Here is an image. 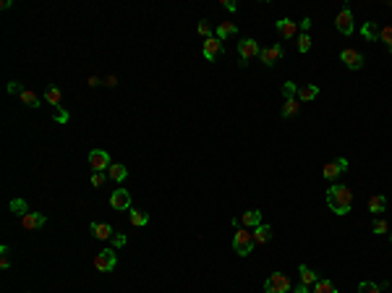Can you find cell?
<instances>
[{
  "mask_svg": "<svg viewBox=\"0 0 392 293\" xmlns=\"http://www.w3.org/2000/svg\"><path fill=\"white\" fill-rule=\"evenodd\" d=\"M327 204L335 215H348L350 207H353V194H350V186L345 183H335V186L327 189Z\"/></svg>",
  "mask_w": 392,
  "mask_h": 293,
  "instance_id": "cell-1",
  "label": "cell"
},
{
  "mask_svg": "<svg viewBox=\"0 0 392 293\" xmlns=\"http://www.w3.org/2000/svg\"><path fill=\"white\" fill-rule=\"evenodd\" d=\"M233 249L238 256H249L251 249H254V233L249 231V228H241V231H235L233 236Z\"/></svg>",
  "mask_w": 392,
  "mask_h": 293,
  "instance_id": "cell-2",
  "label": "cell"
},
{
  "mask_svg": "<svg viewBox=\"0 0 392 293\" xmlns=\"http://www.w3.org/2000/svg\"><path fill=\"white\" fill-rule=\"evenodd\" d=\"M293 286H290V278L282 272H272L267 280H264V293H290Z\"/></svg>",
  "mask_w": 392,
  "mask_h": 293,
  "instance_id": "cell-3",
  "label": "cell"
},
{
  "mask_svg": "<svg viewBox=\"0 0 392 293\" xmlns=\"http://www.w3.org/2000/svg\"><path fill=\"white\" fill-rule=\"evenodd\" d=\"M335 26H337V32H340V34H345V37H350V34H353L355 24H353V13H350V5H345L343 11L337 13V18H335Z\"/></svg>",
  "mask_w": 392,
  "mask_h": 293,
  "instance_id": "cell-4",
  "label": "cell"
},
{
  "mask_svg": "<svg viewBox=\"0 0 392 293\" xmlns=\"http://www.w3.org/2000/svg\"><path fill=\"white\" fill-rule=\"evenodd\" d=\"M89 168H92L94 173H105L107 168H110V154H107L105 149H92L89 152Z\"/></svg>",
  "mask_w": 392,
  "mask_h": 293,
  "instance_id": "cell-5",
  "label": "cell"
},
{
  "mask_svg": "<svg viewBox=\"0 0 392 293\" xmlns=\"http://www.w3.org/2000/svg\"><path fill=\"white\" fill-rule=\"evenodd\" d=\"M115 262H118L115 249H105V251H99V254L94 256V267H97L99 272H110V270L115 267Z\"/></svg>",
  "mask_w": 392,
  "mask_h": 293,
  "instance_id": "cell-6",
  "label": "cell"
},
{
  "mask_svg": "<svg viewBox=\"0 0 392 293\" xmlns=\"http://www.w3.org/2000/svg\"><path fill=\"white\" fill-rule=\"evenodd\" d=\"M261 50H259V42L257 40H251V37H246V40H241L238 42V55H241V60L243 63H249L254 55H259Z\"/></svg>",
  "mask_w": 392,
  "mask_h": 293,
  "instance_id": "cell-7",
  "label": "cell"
},
{
  "mask_svg": "<svg viewBox=\"0 0 392 293\" xmlns=\"http://www.w3.org/2000/svg\"><path fill=\"white\" fill-rule=\"evenodd\" d=\"M340 60L348 66L350 71H358V68H363V55L358 52V50H353V48H345L343 52H340Z\"/></svg>",
  "mask_w": 392,
  "mask_h": 293,
  "instance_id": "cell-8",
  "label": "cell"
},
{
  "mask_svg": "<svg viewBox=\"0 0 392 293\" xmlns=\"http://www.w3.org/2000/svg\"><path fill=\"white\" fill-rule=\"evenodd\" d=\"M345 170H348V160H345V157H337L335 162H327V165H324L322 176H324L327 181H332V178H337V176H340V173H345Z\"/></svg>",
  "mask_w": 392,
  "mask_h": 293,
  "instance_id": "cell-9",
  "label": "cell"
},
{
  "mask_svg": "<svg viewBox=\"0 0 392 293\" xmlns=\"http://www.w3.org/2000/svg\"><path fill=\"white\" fill-rule=\"evenodd\" d=\"M110 207L113 209H131V194L126 189H115L110 194Z\"/></svg>",
  "mask_w": 392,
  "mask_h": 293,
  "instance_id": "cell-10",
  "label": "cell"
},
{
  "mask_svg": "<svg viewBox=\"0 0 392 293\" xmlns=\"http://www.w3.org/2000/svg\"><path fill=\"white\" fill-rule=\"evenodd\" d=\"M259 58H261L264 66H275V63L282 58V45H269L267 50L259 52Z\"/></svg>",
  "mask_w": 392,
  "mask_h": 293,
  "instance_id": "cell-11",
  "label": "cell"
},
{
  "mask_svg": "<svg viewBox=\"0 0 392 293\" xmlns=\"http://www.w3.org/2000/svg\"><path fill=\"white\" fill-rule=\"evenodd\" d=\"M21 225L26 228V231H37V228L44 225V215L37 212V209H32V212H26V215L21 217Z\"/></svg>",
  "mask_w": 392,
  "mask_h": 293,
  "instance_id": "cell-12",
  "label": "cell"
},
{
  "mask_svg": "<svg viewBox=\"0 0 392 293\" xmlns=\"http://www.w3.org/2000/svg\"><path fill=\"white\" fill-rule=\"evenodd\" d=\"M319 97V87L316 84H301L296 92V99L298 102H311V99Z\"/></svg>",
  "mask_w": 392,
  "mask_h": 293,
  "instance_id": "cell-13",
  "label": "cell"
},
{
  "mask_svg": "<svg viewBox=\"0 0 392 293\" xmlns=\"http://www.w3.org/2000/svg\"><path fill=\"white\" fill-rule=\"evenodd\" d=\"M296 32H298V24L296 21H290V18H280V21H277V34L282 37V40H293Z\"/></svg>",
  "mask_w": 392,
  "mask_h": 293,
  "instance_id": "cell-14",
  "label": "cell"
},
{
  "mask_svg": "<svg viewBox=\"0 0 392 293\" xmlns=\"http://www.w3.org/2000/svg\"><path fill=\"white\" fill-rule=\"evenodd\" d=\"M92 236L99 238V241H110L115 236V231H113L110 223H92Z\"/></svg>",
  "mask_w": 392,
  "mask_h": 293,
  "instance_id": "cell-15",
  "label": "cell"
},
{
  "mask_svg": "<svg viewBox=\"0 0 392 293\" xmlns=\"http://www.w3.org/2000/svg\"><path fill=\"white\" fill-rule=\"evenodd\" d=\"M222 50V42L217 40V37H209V40H204V58L207 60H215L217 55H220Z\"/></svg>",
  "mask_w": 392,
  "mask_h": 293,
  "instance_id": "cell-16",
  "label": "cell"
},
{
  "mask_svg": "<svg viewBox=\"0 0 392 293\" xmlns=\"http://www.w3.org/2000/svg\"><path fill=\"white\" fill-rule=\"evenodd\" d=\"M235 34H238V26H235L233 21H222L220 26H217V32H215V37H217L220 42L227 40V37H235Z\"/></svg>",
  "mask_w": 392,
  "mask_h": 293,
  "instance_id": "cell-17",
  "label": "cell"
},
{
  "mask_svg": "<svg viewBox=\"0 0 392 293\" xmlns=\"http://www.w3.org/2000/svg\"><path fill=\"white\" fill-rule=\"evenodd\" d=\"M241 225L243 228H259L261 225V212H259V209H249V212H243Z\"/></svg>",
  "mask_w": 392,
  "mask_h": 293,
  "instance_id": "cell-18",
  "label": "cell"
},
{
  "mask_svg": "<svg viewBox=\"0 0 392 293\" xmlns=\"http://www.w3.org/2000/svg\"><path fill=\"white\" fill-rule=\"evenodd\" d=\"M251 233H254V244H267V241H269V238H272V228H269V225H264V223H261L259 228H254V231H251Z\"/></svg>",
  "mask_w": 392,
  "mask_h": 293,
  "instance_id": "cell-19",
  "label": "cell"
},
{
  "mask_svg": "<svg viewBox=\"0 0 392 293\" xmlns=\"http://www.w3.org/2000/svg\"><path fill=\"white\" fill-rule=\"evenodd\" d=\"M129 220H131V225L144 228V225L149 223V215L144 212V209H129Z\"/></svg>",
  "mask_w": 392,
  "mask_h": 293,
  "instance_id": "cell-20",
  "label": "cell"
},
{
  "mask_svg": "<svg viewBox=\"0 0 392 293\" xmlns=\"http://www.w3.org/2000/svg\"><path fill=\"white\" fill-rule=\"evenodd\" d=\"M385 207H387V196H382V194H374V196L369 199V212L379 215V212H385Z\"/></svg>",
  "mask_w": 392,
  "mask_h": 293,
  "instance_id": "cell-21",
  "label": "cell"
},
{
  "mask_svg": "<svg viewBox=\"0 0 392 293\" xmlns=\"http://www.w3.org/2000/svg\"><path fill=\"white\" fill-rule=\"evenodd\" d=\"M107 176H110L113 181L121 183V181H126V176H129V168H126V165H121V162H118V165H110V168H107Z\"/></svg>",
  "mask_w": 392,
  "mask_h": 293,
  "instance_id": "cell-22",
  "label": "cell"
},
{
  "mask_svg": "<svg viewBox=\"0 0 392 293\" xmlns=\"http://www.w3.org/2000/svg\"><path fill=\"white\" fill-rule=\"evenodd\" d=\"M298 272H301V283H304V286H316V280H319V278H316V272H314V270H308L306 264H301Z\"/></svg>",
  "mask_w": 392,
  "mask_h": 293,
  "instance_id": "cell-23",
  "label": "cell"
},
{
  "mask_svg": "<svg viewBox=\"0 0 392 293\" xmlns=\"http://www.w3.org/2000/svg\"><path fill=\"white\" fill-rule=\"evenodd\" d=\"M44 99H47L50 105H55V107H60V99H63V92L58 89V87H47L44 89Z\"/></svg>",
  "mask_w": 392,
  "mask_h": 293,
  "instance_id": "cell-24",
  "label": "cell"
},
{
  "mask_svg": "<svg viewBox=\"0 0 392 293\" xmlns=\"http://www.w3.org/2000/svg\"><path fill=\"white\" fill-rule=\"evenodd\" d=\"M19 97H21V102H24L26 107H40V97H37V92H32V89H24Z\"/></svg>",
  "mask_w": 392,
  "mask_h": 293,
  "instance_id": "cell-25",
  "label": "cell"
},
{
  "mask_svg": "<svg viewBox=\"0 0 392 293\" xmlns=\"http://www.w3.org/2000/svg\"><path fill=\"white\" fill-rule=\"evenodd\" d=\"M298 110H301L298 99H285V105H282V118H293V115H298Z\"/></svg>",
  "mask_w": 392,
  "mask_h": 293,
  "instance_id": "cell-26",
  "label": "cell"
},
{
  "mask_svg": "<svg viewBox=\"0 0 392 293\" xmlns=\"http://www.w3.org/2000/svg\"><path fill=\"white\" fill-rule=\"evenodd\" d=\"M361 34L366 37V40H379V34H382V29L374 21H366L363 24V29H361Z\"/></svg>",
  "mask_w": 392,
  "mask_h": 293,
  "instance_id": "cell-27",
  "label": "cell"
},
{
  "mask_svg": "<svg viewBox=\"0 0 392 293\" xmlns=\"http://www.w3.org/2000/svg\"><path fill=\"white\" fill-rule=\"evenodd\" d=\"M385 288V283H371V280H363L358 286V293H379Z\"/></svg>",
  "mask_w": 392,
  "mask_h": 293,
  "instance_id": "cell-28",
  "label": "cell"
},
{
  "mask_svg": "<svg viewBox=\"0 0 392 293\" xmlns=\"http://www.w3.org/2000/svg\"><path fill=\"white\" fill-rule=\"evenodd\" d=\"M11 212H13V215H19V217H24L26 212H32V209L26 207V201H24V199H13V201H11Z\"/></svg>",
  "mask_w": 392,
  "mask_h": 293,
  "instance_id": "cell-29",
  "label": "cell"
},
{
  "mask_svg": "<svg viewBox=\"0 0 392 293\" xmlns=\"http://www.w3.org/2000/svg\"><path fill=\"white\" fill-rule=\"evenodd\" d=\"M311 293H337V288L332 286L330 280H316V286H314Z\"/></svg>",
  "mask_w": 392,
  "mask_h": 293,
  "instance_id": "cell-30",
  "label": "cell"
},
{
  "mask_svg": "<svg viewBox=\"0 0 392 293\" xmlns=\"http://www.w3.org/2000/svg\"><path fill=\"white\" fill-rule=\"evenodd\" d=\"M296 92H298L296 81H285V84H282V95H285V99H296Z\"/></svg>",
  "mask_w": 392,
  "mask_h": 293,
  "instance_id": "cell-31",
  "label": "cell"
},
{
  "mask_svg": "<svg viewBox=\"0 0 392 293\" xmlns=\"http://www.w3.org/2000/svg\"><path fill=\"white\" fill-rule=\"evenodd\" d=\"M379 40L387 45V50L392 52V26H382V34H379Z\"/></svg>",
  "mask_w": 392,
  "mask_h": 293,
  "instance_id": "cell-32",
  "label": "cell"
},
{
  "mask_svg": "<svg viewBox=\"0 0 392 293\" xmlns=\"http://www.w3.org/2000/svg\"><path fill=\"white\" fill-rule=\"evenodd\" d=\"M311 50V37L308 34H301L298 37V52H308Z\"/></svg>",
  "mask_w": 392,
  "mask_h": 293,
  "instance_id": "cell-33",
  "label": "cell"
},
{
  "mask_svg": "<svg viewBox=\"0 0 392 293\" xmlns=\"http://www.w3.org/2000/svg\"><path fill=\"white\" fill-rule=\"evenodd\" d=\"M196 29H199V34H202L204 40H209V37H215V34H212V26H209L207 21H199V26H196Z\"/></svg>",
  "mask_w": 392,
  "mask_h": 293,
  "instance_id": "cell-34",
  "label": "cell"
},
{
  "mask_svg": "<svg viewBox=\"0 0 392 293\" xmlns=\"http://www.w3.org/2000/svg\"><path fill=\"white\" fill-rule=\"evenodd\" d=\"M110 241H113V249H123V246H126V241H129V238H126L123 233H115V236L110 238Z\"/></svg>",
  "mask_w": 392,
  "mask_h": 293,
  "instance_id": "cell-35",
  "label": "cell"
},
{
  "mask_svg": "<svg viewBox=\"0 0 392 293\" xmlns=\"http://www.w3.org/2000/svg\"><path fill=\"white\" fill-rule=\"evenodd\" d=\"M107 181V173H92V186H102V183Z\"/></svg>",
  "mask_w": 392,
  "mask_h": 293,
  "instance_id": "cell-36",
  "label": "cell"
},
{
  "mask_svg": "<svg viewBox=\"0 0 392 293\" xmlns=\"http://www.w3.org/2000/svg\"><path fill=\"white\" fill-rule=\"evenodd\" d=\"M371 231L377 233V236H382V233H387V223H385V220H377V223L371 225Z\"/></svg>",
  "mask_w": 392,
  "mask_h": 293,
  "instance_id": "cell-37",
  "label": "cell"
},
{
  "mask_svg": "<svg viewBox=\"0 0 392 293\" xmlns=\"http://www.w3.org/2000/svg\"><path fill=\"white\" fill-rule=\"evenodd\" d=\"M26 87L21 84V81H11V84H8V92H11V95H21Z\"/></svg>",
  "mask_w": 392,
  "mask_h": 293,
  "instance_id": "cell-38",
  "label": "cell"
},
{
  "mask_svg": "<svg viewBox=\"0 0 392 293\" xmlns=\"http://www.w3.org/2000/svg\"><path fill=\"white\" fill-rule=\"evenodd\" d=\"M52 118H55L58 123H68V113L63 107H55V115H52Z\"/></svg>",
  "mask_w": 392,
  "mask_h": 293,
  "instance_id": "cell-39",
  "label": "cell"
},
{
  "mask_svg": "<svg viewBox=\"0 0 392 293\" xmlns=\"http://www.w3.org/2000/svg\"><path fill=\"white\" fill-rule=\"evenodd\" d=\"M222 5H225V8H227V11H230V13L235 11V8H238V5H235V3H233V0H222Z\"/></svg>",
  "mask_w": 392,
  "mask_h": 293,
  "instance_id": "cell-40",
  "label": "cell"
},
{
  "mask_svg": "<svg viewBox=\"0 0 392 293\" xmlns=\"http://www.w3.org/2000/svg\"><path fill=\"white\" fill-rule=\"evenodd\" d=\"M301 29H306V32H308V29H311V18H308V16L304 18V21H301Z\"/></svg>",
  "mask_w": 392,
  "mask_h": 293,
  "instance_id": "cell-41",
  "label": "cell"
},
{
  "mask_svg": "<svg viewBox=\"0 0 392 293\" xmlns=\"http://www.w3.org/2000/svg\"><path fill=\"white\" fill-rule=\"evenodd\" d=\"M293 293H308V286H304V283H301L298 288H293Z\"/></svg>",
  "mask_w": 392,
  "mask_h": 293,
  "instance_id": "cell-42",
  "label": "cell"
},
{
  "mask_svg": "<svg viewBox=\"0 0 392 293\" xmlns=\"http://www.w3.org/2000/svg\"><path fill=\"white\" fill-rule=\"evenodd\" d=\"M387 293H392V291H387Z\"/></svg>",
  "mask_w": 392,
  "mask_h": 293,
  "instance_id": "cell-43",
  "label": "cell"
}]
</instances>
